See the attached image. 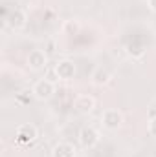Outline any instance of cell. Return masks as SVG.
I'll use <instances>...</instances> for the list:
<instances>
[{"label": "cell", "instance_id": "3957f363", "mask_svg": "<svg viewBox=\"0 0 156 157\" xmlns=\"http://www.w3.org/2000/svg\"><path fill=\"white\" fill-rule=\"evenodd\" d=\"M31 93H33V97L39 99V101H48V99H51L53 93H55V84H53L51 80H48V78H39V80L33 84Z\"/></svg>", "mask_w": 156, "mask_h": 157}, {"label": "cell", "instance_id": "7c38bea8", "mask_svg": "<svg viewBox=\"0 0 156 157\" xmlns=\"http://www.w3.org/2000/svg\"><path fill=\"white\" fill-rule=\"evenodd\" d=\"M79 29H81V28H79L77 20H66L64 26H63V31H64L66 35H77Z\"/></svg>", "mask_w": 156, "mask_h": 157}, {"label": "cell", "instance_id": "5bb4252c", "mask_svg": "<svg viewBox=\"0 0 156 157\" xmlns=\"http://www.w3.org/2000/svg\"><path fill=\"white\" fill-rule=\"evenodd\" d=\"M147 6L153 13H156V0H147Z\"/></svg>", "mask_w": 156, "mask_h": 157}, {"label": "cell", "instance_id": "52a82bcc", "mask_svg": "<svg viewBox=\"0 0 156 157\" xmlns=\"http://www.w3.org/2000/svg\"><path fill=\"white\" fill-rule=\"evenodd\" d=\"M26 22H28V17L22 9H11L6 17V24L11 29H20V28L26 26Z\"/></svg>", "mask_w": 156, "mask_h": 157}, {"label": "cell", "instance_id": "4fadbf2b", "mask_svg": "<svg viewBox=\"0 0 156 157\" xmlns=\"http://www.w3.org/2000/svg\"><path fill=\"white\" fill-rule=\"evenodd\" d=\"M147 132H149V135H151V137H154V139H156V115H154V117H151L149 124H147Z\"/></svg>", "mask_w": 156, "mask_h": 157}, {"label": "cell", "instance_id": "30bf717a", "mask_svg": "<svg viewBox=\"0 0 156 157\" xmlns=\"http://www.w3.org/2000/svg\"><path fill=\"white\" fill-rule=\"evenodd\" d=\"M92 84L94 86H105V84H109V80H110V73H109V70L107 68H103V66H97L94 71H92Z\"/></svg>", "mask_w": 156, "mask_h": 157}, {"label": "cell", "instance_id": "5b68a950", "mask_svg": "<svg viewBox=\"0 0 156 157\" xmlns=\"http://www.w3.org/2000/svg\"><path fill=\"white\" fill-rule=\"evenodd\" d=\"M53 71H55V75L59 80H72V78L76 77V64H74V60H68V59H63V60H59L57 64H55V68H53Z\"/></svg>", "mask_w": 156, "mask_h": 157}, {"label": "cell", "instance_id": "ba28073f", "mask_svg": "<svg viewBox=\"0 0 156 157\" xmlns=\"http://www.w3.org/2000/svg\"><path fill=\"white\" fill-rule=\"evenodd\" d=\"M74 108L79 113H90L96 108V99L92 95H77L74 101Z\"/></svg>", "mask_w": 156, "mask_h": 157}, {"label": "cell", "instance_id": "8992f818", "mask_svg": "<svg viewBox=\"0 0 156 157\" xmlns=\"http://www.w3.org/2000/svg\"><path fill=\"white\" fill-rule=\"evenodd\" d=\"M101 122H103V126H105L107 130H117V128L123 124V115H121V112H117L114 108H109V110L103 112Z\"/></svg>", "mask_w": 156, "mask_h": 157}, {"label": "cell", "instance_id": "7a4b0ae2", "mask_svg": "<svg viewBox=\"0 0 156 157\" xmlns=\"http://www.w3.org/2000/svg\"><path fill=\"white\" fill-rule=\"evenodd\" d=\"M99 139H101V137H99V132H97L94 126H83L77 133L79 144H81L83 148H86V150L96 148V146L99 144Z\"/></svg>", "mask_w": 156, "mask_h": 157}, {"label": "cell", "instance_id": "277c9868", "mask_svg": "<svg viewBox=\"0 0 156 157\" xmlns=\"http://www.w3.org/2000/svg\"><path fill=\"white\" fill-rule=\"evenodd\" d=\"M26 62H28V68L31 71H42L48 66V55L42 49H31L28 59H26Z\"/></svg>", "mask_w": 156, "mask_h": 157}, {"label": "cell", "instance_id": "8fae6325", "mask_svg": "<svg viewBox=\"0 0 156 157\" xmlns=\"http://www.w3.org/2000/svg\"><path fill=\"white\" fill-rule=\"evenodd\" d=\"M127 53L132 57V59H142L143 55H145V48L142 46V44H136V42H130L129 46H127Z\"/></svg>", "mask_w": 156, "mask_h": 157}, {"label": "cell", "instance_id": "6da1fadb", "mask_svg": "<svg viewBox=\"0 0 156 157\" xmlns=\"http://www.w3.org/2000/svg\"><path fill=\"white\" fill-rule=\"evenodd\" d=\"M37 137H39V128L31 122L20 124L15 132V141L18 144H31V143L37 141Z\"/></svg>", "mask_w": 156, "mask_h": 157}, {"label": "cell", "instance_id": "9c48e42d", "mask_svg": "<svg viewBox=\"0 0 156 157\" xmlns=\"http://www.w3.org/2000/svg\"><path fill=\"white\" fill-rule=\"evenodd\" d=\"M51 157H76V146L72 143H57L51 150Z\"/></svg>", "mask_w": 156, "mask_h": 157}]
</instances>
